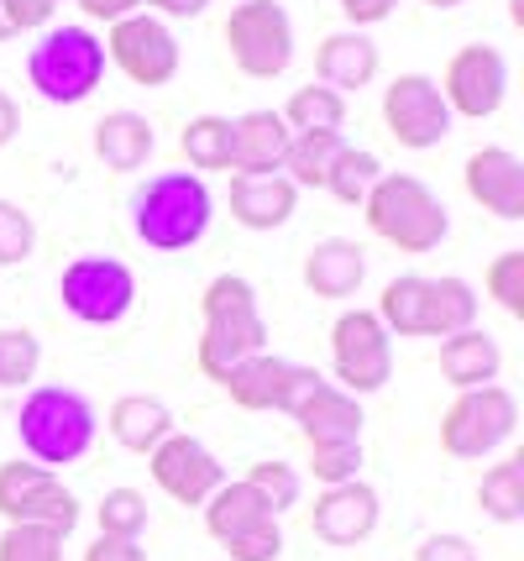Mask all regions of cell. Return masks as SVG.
<instances>
[{
	"mask_svg": "<svg viewBox=\"0 0 524 561\" xmlns=\"http://www.w3.org/2000/svg\"><path fill=\"white\" fill-rule=\"evenodd\" d=\"M477 325V289L467 278H430V289H424V336H456V331H467Z\"/></svg>",
	"mask_w": 524,
	"mask_h": 561,
	"instance_id": "obj_27",
	"label": "cell"
},
{
	"mask_svg": "<svg viewBox=\"0 0 524 561\" xmlns=\"http://www.w3.org/2000/svg\"><path fill=\"white\" fill-rule=\"evenodd\" d=\"M225 48L247 79H278L294 64V22L278 0H242L225 16Z\"/></svg>",
	"mask_w": 524,
	"mask_h": 561,
	"instance_id": "obj_8",
	"label": "cell"
},
{
	"mask_svg": "<svg viewBox=\"0 0 524 561\" xmlns=\"http://www.w3.org/2000/svg\"><path fill=\"white\" fill-rule=\"evenodd\" d=\"M178 147H184L189 169H205V173L231 169V122L225 116H195L178 131Z\"/></svg>",
	"mask_w": 524,
	"mask_h": 561,
	"instance_id": "obj_32",
	"label": "cell"
},
{
	"mask_svg": "<svg viewBox=\"0 0 524 561\" xmlns=\"http://www.w3.org/2000/svg\"><path fill=\"white\" fill-rule=\"evenodd\" d=\"M362 216H368L377 242L399 247V252H435L451 231L446 205L415 173H383L362 199Z\"/></svg>",
	"mask_w": 524,
	"mask_h": 561,
	"instance_id": "obj_3",
	"label": "cell"
},
{
	"mask_svg": "<svg viewBox=\"0 0 524 561\" xmlns=\"http://www.w3.org/2000/svg\"><path fill=\"white\" fill-rule=\"evenodd\" d=\"M152 147H158V131L137 111H110V116L95 122V158H101L105 169H116V173L142 169L152 158Z\"/></svg>",
	"mask_w": 524,
	"mask_h": 561,
	"instance_id": "obj_25",
	"label": "cell"
},
{
	"mask_svg": "<svg viewBox=\"0 0 524 561\" xmlns=\"http://www.w3.org/2000/svg\"><path fill=\"white\" fill-rule=\"evenodd\" d=\"M278 557H283V530H278V519H268V525H257V530H247L242 540L225 546V561H278Z\"/></svg>",
	"mask_w": 524,
	"mask_h": 561,
	"instance_id": "obj_41",
	"label": "cell"
},
{
	"mask_svg": "<svg viewBox=\"0 0 524 561\" xmlns=\"http://www.w3.org/2000/svg\"><path fill=\"white\" fill-rule=\"evenodd\" d=\"M278 116L289 131H341L347 126V95H336L325 84H300Z\"/></svg>",
	"mask_w": 524,
	"mask_h": 561,
	"instance_id": "obj_30",
	"label": "cell"
},
{
	"mask_svg": "<svg viewBox=\"0 0 524 561\" xmlns=\"http://www.w3.org/2000/svg\"><path fill=\"white\" fill-rule=\"evenodd\" d=\"M415 561H477V551L467 536H430V540H420Z\"/></svg>",
	"mask_w": 524,
	"mask_h": 561,
	"instance_id": "obj_43",
	"label": "cell"
},
{
	"mask_svg": "<svg viewBox=\"0 0 524 561\" xmlns=\"http://www.w3.org/2000/svg\"><path fill=\"white\" fill-rule=\"evenodd\" d=\"M482 289L493 294L509 316H524V252H499L482 273Z\"/></svg>",
	"mask_w": 524,
	"mask_h": 561,
	"instance_id": "obj_38",
	"label": "cell"
},
{
	"mask_svg": "<svg viewBox=\"0 0 524 561\" xmlns=\"http://www.w3.org/2000/svg\"><path fill=\"white\" fill-rule=\"evenodd\" d=\"M451 116L441 90H435V79L430 73H399L388 90H383V126H388V137L409 152H424V147L446 142L451 131Z\"/></svg>",
	"mask_w": 524,
	"mask_h": 561,
	"instance_id": "obj_14",
	"label": "cell"
},
{
	"mask_svg": "<svg viewBox=\"0 0 524 561\" xmlns=\"http://www.w3.org/2000/svg\"><path fill=\"white\" fill-rule=\"evenodd\" d=\"M377 179H383V163H377L373 152H362V147H341V152L330 158L325 190L341 199V205H362V199H368V190H373Z\"/></svg>",
	"mask_w": 524,
	"mask_h": 561,
	"instance_id": "obj_33",
	"label": "cell"
},
{
	"mask_svg": "<svg viewBox=\"0 0 524 561\" xmlns=\"http://www.w3.org/2000/svg\"><path fill=\"white\" fill-rule=\"evenodd\" d=\"M477 504L499 525H520L524 519V457H509V462L488 467L482 483H477Z\"/></svg>",
	"mask_w": 524,
	"mask_h": 561,
	"instance_id": "obj_31",
	"label": "cell"
},
{
	"mask_svg": "<svg viewBox=\"0 0 524 561\" xmlns=\"http://www.w3.org/2000/svg\"><path fill=\"white\" fill-rule=\"evenodd\" d=\"M315 383H321L315 367H300V363H289V357H273V352H257V357H247V363H236L225 373L221 389L231 393L236 410H252V415H263V410L294 415L300 399Z\"/></svg>",
	"mask_w": 524,
	"mask_h": 561,
	"instance_id": "obj_12",
	"label": "cell"
},
{
	"mask_svg": "<svg viewBox=\"0 0 524 561\" xmlns=\"http://www.w3.org/2000/svg\"><path fill=\"white\" fill-rule=\"evenodd\" d=\"M315 73H321L325 90L351 95V90H362V84L377 79V43L368 32H330L315 48Z\"/></svg>",
	"mask_w": 524,
	"mask_h": 561,
	"instance_id": "obj_20",
	"label": "cell"
},
{
	"mask_svg": "<svg viewBox=\"0 0 524 561\" xmlns=\"http://www.w3.org/2000/svg\"><path fill=\"white\" fill-rule=\"evenodd\" d=\"M152 16H200L210 0H142Z\"/></svg>",
	"mask_w": 524,
	"mask_h": 561,
	"instance_id": "obj_47",
	"label": "cell"
},
{
	"mask_svg": "<svg viewBox=\"0 0 524 561\" xmlns=\"http://www.w3.org/2000/svg\"><path fill=\"white\" fill-rule=\"evenodd\" d=\"M84 561H142V546L126 536H101L90 551H84Z\"/></svg>",
	"mask_w": 524,
	"mask_h": 561,
	"instance_id": "obj_45",
	"label": "cell"
},
{
	"mask_svg": "<svg viewBox=\"0 0 524 561\" xmlns=\"http://www.w3.org/2000/svg\"><path fill=\"white\" fill-rule=\"evenodd\" d=\"M0 514H5V525H43V530H58L69 540L79 525V499L48 467L5 462L0 467Z\"/></svg>",
	"mask_w": 524,
	"mask_h": 561,
	"instance_id": "obj_10",
	"label": "cell"
},
{
	"mask_svg": "<svg viewBox=\"0 0 524 561\" xmlns=\"http://www.w3.org/2000/svg\"><path fill=\"white\" fill-rule=\"evenodd\" d=\"M148 467H152V483L168 493L174 504H189V510H200L205 499L225 483V467L216 462V451L195 436H178V431L152 446Z\"/></svg>",
	"mask_w": 524,
	"mask_h": 561,
	"instance_id": "obj_15",
	"label": "cell"
},
{
	"mask_svg": "<svg viewBox=\"0 0 524 561\" xmlns=\"http://www.w3.org/2000/svg\"><path fill=\"white\" fill-rule=\"evenodd\" d=\"M105 431L116 436V446L148 457L163 436H174V415H168V404L152 399V393H121V399L110 404V415H105Z\"/></svg>",
	"mask_w": 524,
	"mask_h": 561,
	"instance_id": "obj_24",
	"label": "cell"
},
{
	"mask_svg": "<svg viewBox=\"0 0 524 561\" xmlns=\"http://www.w3.org/2000/svg\"><path fill=\"white\" fill-rule=\"evenodd\" d=\"M16 126H22V116H16V100H11L5 90H0V147H5L11 137H16Z\"/></svg>",
	"mask_w": 524,
	"mask_h": 561,
	"instance_id": "obj_48",
	"label": "cell"
},
{
	"mask_svg": "<svg viewBox=\"0 0 524 561\" xmlns=\"http://www.w3.org/2000/svg\"><path fill=\"white\" fill-rule=\"evenodd\" d=\"M300 190L283 173H236L231 179V220L247 231H273L294 216Z\"/></svg>",
	"mask_w": 524,
	"mask_h": 561,
	"instance_id": "obj_19",
	"label": "cell"
},
{
	"mask_svg": "<svg viewBox=\"0 0 524 561\" xmlns=\"http://www.w3.org/2000/svg\"><path fill=\"white\" fill-rule=\"evenodd\" d=\"M148 530V493L137 489H110L101 499V536H126L137 540Z\"/></svg>",
	"mask_w": 524,
	"mask_h": 561,
	"instance_id": "obj_37",
	"label": "cell"
},
{
	"mask_svg": "<svg viewBox=\"0 0 524 561\" xmlns=\"http://www.w3.org/2000/svg\"><path fill=\"white\" fill-rule=\"evenodd\" d=\"M200 510H205V530L221 540V546H231V540H242L247 530H257V525L278 519V514L268 510V504H263V499H257L242 478H225V483L205 499Z\"/></svg>",
	"mask_w": 524,
	"mask_h": 561,
	"instance_id": "obj_26",
	"label": "cell"
},
{
	"mask_svg": "<svg viewBox=\"0 0 524 561\" xmlns=\"http://www.w3.org/2000/svg\"><path fill=\"white\" fill-rule=\"evenodd\" d=\"M95 404L84 399V393L74 389H32L22 404V415H16V436H22L26 457L37 467H48V472H58V467L79 462L90 446H95Z\"/></svg>",
	"mask_w": 524,
	"mask_h": 561,
	"instance_id": "obj_4",
	"label": "cell"
},
{
	"mask_svg": "<svg viewBox=\"0 0 524 561\" xmlns=\"http://www.w3.org/2000/svg\"><path fill=\"white\" fill-rule=\"evenodd\" d=\"M330 373H336V389L362 399L377 393L394 378V336L383 331V320L373 310H347L330 325Z\"/></svg>",
	"mask_w": 524,
	"mask_h": 561,
	"instance_id": "obj_7",
	"label": "cell"
},
{
	"mask_svg": "<svg viewBox=\"0 0 524 561\" xmlns=\"http://www.w3.org/2000/svg\"><path fill=\"white\" fill-rule=\"evenodd\" d=\"M216 199L195 173H158L148 179L137 199H131V231L152 247V252H184L210 231Z\"/></svg>",
	"mask_w": 524,
	"mask_h": 561,
	"instance_id": "obj_2",
	"label": "cell"
},
{
	"mask_svg": "<svg viewBox=\"0 0 524 561\" xmlns=\"http://www.w3.org/2000/svg\"><path fill=\"white\" fill-rule=\"evenodd\" d=\"M394 5H399V0H341V16L362 32V26L388 22V16H394Z\"/></svg>",
	"mask_w": 524,
	"mask_h": 561,
	"instance_id": "obj_44",
	"label": "cell"
},
{
	"mask_svg": "<svg viewBox=\"0 0 524 561\" xmlns=\"http://www.w3.org/2000/svg\"><path fill=\"white\" fill-rule=\"evenodd\" d=\"M499 367H503L499 342H493L488 331H477V325H467V331H456V336L441 342V378H446L456 393L493 383Z\"/></svg>",
	"mask_w": 524,
	"mask_h": 561,
	"instance_id": "obj_23",
	"label": "cell"
},
{
	"mask_svg": "<svg viewBox=\"0 0 524 561\" xmlns=\"http://www.w3.org/2000/svg\"><path fill=\"white\" fill-rule=\"evenodd\" d=\"M101 73H105V48L90 26H48L26 53V79L48 105L90 100Z\"/></svg>",
	"mask_w": 524,
	"mask_h": 561,
	"instance_id": "obj_5",
	"label": "cell"
},
{
	"mask_svg": "<svg viewBox=\"0 0 524 561\" xmlns=\"http://www.w3.org/2000/svg\"><path fill=\"white\" fill-rule=\"evenodd\" d=\"M294 425H300L304 446H347V440H362V404L341 393L330 378H321L315 389L300 399L294 410Z\"/></svg>",
	"mask_w": 524,
	"mask_h": 561,
	"instance_id": "obj_18",
	"label": "cell"
},
{
	"mask_svg": "<svg viewBox=\"0 0 524 561\" xmlns=\"http://www.w3.org/2000/svg\"><path fill=\"white\" fill-rule=\"evenodd\" d=\"M43 367V342L32 331H0V389H26Z\"/></svg>",
	"mask_w": 524,
	"mask_h": 561,
	"instance_id": "obj_34",
	"label": "cell"
},
{
	"mask_svg": "<svg viewBox=\"0 0 524 561\" xmlns=\"http://www.w3.org/2000/svg\"><path fill=\"white\" fill-rule=\"evenodd\" d=\"M16 32H11V22H5V11H0V43H11Z\"/></svg>",
	"mask_w": 524,
	"mask_h": 561,
	"instance_id": "obj_49",
	"label": "cell"
},
{
	"mask_svg": "<svg viewBox=\"0 0 524 561\" xmlns=\"http://www.w3.org/2000/svg\"><path fill=\"white\" fill-rule=\"evenodd\" d=\"M289 126L278 111H247L231 122V169L236 173H278L289 152Z\"/></svg>",
	"mask_w": 524,
	"mask_h": 561,
	"instance_id": "obj_21",
	"label": "cell"
},
{
	"mask_svg": "<svg viewBox=\"0 0 524 561\" xmlns=\"http://www.w3.org/2000/svg\"><path fill=\"white\" fill-rule=\"evenodd\" d=\"M58 299L84 325H116L137 305V273L121 257H74L58 278Z\"/></svg>",
	"mask_w": 524,
	"mask_h": 561,
	"instance_id": "obj_9",
	"label": "cell"
},
{
	"mask_svg": "<svg viewBox=\"0 0 524 561\" xmlns=\"http://www.w3.org/2000/svg\"><path fill=\"white\" fill-rule=\"evenodd\" d=\"M310 525H315V536H321L325 546H357V540H368L377 530V489L362 483V478L325 489L321 499H315Z\"/></svg>",
	"mask_w": 524,
	"mask_h": 561,
	"instance_id": "obj_17",
	"label": "cell"
},
{
	"mask_svg": "<svg viewBox=\"0 0 524 561\" xmlns=\"http://www.w3.org/2000/svg\"><path fill=\"white\" fill-rule=\"evenodd\" d=\"M424 289H430L424 273L388 278V289L377 294V310H373L388 336H424Z\"/></svg>",
	"mask_w": 524,
	"mask_h": 561,
	"instance_id": "obj_29",
	"label": "cell"
},
{
	"mask_svg": "<svg viewBox=\"0 0 524 561\" xmlns=\"http://www.w3.org/2000/svg\"><path fill=\"white\" fill-rule=\"evenodd\" d=\"M101 48L110 53V64H116L131 84H142V90H163V84L178 73L174 32H168L163 16H152V11L121 16V22L110 26V37H105Z\"/></svg>",
	"mask_w": 524,
	"mask_h": 561,
	"instance_id": "obj_11",
	"label": "cell"
},
{
	"mask_svg": "<svg viewBox=\"0 0 524 561\" xmlns=\"http://www.w3.org/2000/svg\"><path fill=\"white\" fill-rule=\"evenodd\" d=\"M341 131H294L289 137V152H283V179L294 190H325V173H330V158L341 152Z\"/></svg>",
	"mask_w": 524,
	"mask_h": 561,
	"instance_id": "obj_28",
	"label": "cell"
},
{
	"mask_svg": "<svg viewBox=\"0 0 524 561\" xmlns=\"http://www.w3.org/2000/svg\"><path fill=\"white\" fill-rule=\"evenodd\" d=\"M58 5H63V0H0V11H5V22H11L16 37H22V32H37V26H48Z\"/></svg>",
	"mask_w": 524,
	"mask_h": 561,
	"instance_id": "obj_42",
	"label": "cell"
},
{
	"mask_svg": "<svg viewBox=\"0 0 524 561\" xmlns=\"http://www.w3.org/2000/svg\"><path fill=\"white\" fill-rule=\"evenodd\" d=\"M200 346H195V363L210 383H225V373L236 363H247L257 352H268V320L257 310V289H252L242 273H216L200 294Z\"/></svg>",
	"mask_w": 524,
	"mask_h": 561,
	"instance_id": "obj_1",
	"label": "cell"
},
{
	"mask_svg": "<svg viewBox=\"0 0 524 561\" xmlns=\"http://www.w3.org/2000/svg\"><path fill=\"white\" fill-rule=\"evenodd\" d=\"M0 561H63V536L43 525H5L0 530Z\"/></svg>",
	"mask_w": 524,
	"mask_h": 561,
	"instance_id": "obj_36",
	"label": "cell"
},
{
	"mask_svg": "<svg viewBox=\"0 0 524 561\" xmlns=\"http://www.w3.org/2000/svg\"><path fill=\"white\" fill-rule=\"evenodd\" d=\"M368 278V257L362 247L347 242V237H325L310 257H304V289L315 299H351Z\"/></svg>",
	"mask_w": 524,
	"mask_h": 561,
	"instance_id": "obj_22",
	"label": "cell"
},
{
	"mask_svg": "<svg viewBox=\"0 0 524 561\" xmlns=\"http://www.w3.org/2000/svg\"><path fill=\"white\" fill-rule=\"evenodd\" d=\"M520 425V399L503 383H482L451 399V410L441 415V446L456 462H477L488 451H499L503 440Z\"/></svg>",
	"mask_w": 524,
	"mask_h": 561,
	"instance_id": "obj_6",
	"label": "cell"
},
{
	"mask_svg": "<svg viewBox=\"0 0 524 561\" xmlns=\"http://www.w3.org/2000/svg\"><path fill=\"white\" fill-rule=\"evenodd\" d=\"M424 5H441V11H446V5H462V0H424Z\"/></svg>",
	"mask_w": 524,
	"mask_h": 561,
	"instance_id": "obj_50",
	"label": "cell"
},
{
	"mask_svg": "<svg viewBox=\"0 0 524 561\" xmlns=\"http://www.w3.org/2000/svg\"><path fill=\"white\" fill-rule=\"evenodd\" d=\"M32 247H37V226L26 216L22 205H11V199H0V268H16L32 257Z\"/></svg>",
	"mask_w": 524,
	"mask_h": 561,
	"instance_id": "obj_39",
	"label": "cell"
},
{
	"mask_svg": "<svg viewBox=\"0 0 524 561\" xmlns=\"http://www.w3.org/2000/svg\"><path fill=\"white\" fill-rule=\"evenodd\" d=\"M79 11H84L90 22L116 26L121 16H131V11H142V0H79Z\"/></svg>",
	"mask_w": 524,
	"mask_h": 561,
	"instance_id": "obj_46",
	"label": "cell"
},
{
	"mask_svg": "<svg viewBox=\"0 0 524 561\" xmlns=\"http://www.w3.org/2000/svg\"><path fill=\"white\" fill-rule=\"evenodd\" d=\"M441 100H446L451 116H467V122H488L509 95V64L493 43H467V48L451 53L446 73H441Z\"/></svg>",
	"mask_w": 524,
	"mask_h": 561,
	"instance_id": "obj_13",
	"label": "cell"
},
{
	"mask_svg": "<svg viewBox=\"0 0 524 561\" xmlns=\"http://www.w3.org/2000/svg\"><path fill=\"white\" fill-rule=\"evenodd\" d=\"M462 184L499 220H524V163L509 147H477L462 169Z\"/></svg>",
	"mask_w": 524,
	"mask_h": 561,
	"instance_id": "obj_16",
	"label": "cell"
},
{
	"mask_svg": "<svg viewBox=\"0 0 524 561\" xmlns=\"http://www.w3.org/2000/svg\"><path fill=\"white\" fill-rule=\"evenodd\" d=\"M242 483H247V489L257 493V499H263V504H268L273 514L294 510V504H300V489H304L300 472H294L289 462H252Z\"/></svg>",
	"mask_w": 524,
	"mask_h": 561,
	"instance_id": "obj_35",
	"label": "cell"
},
{
	"mask_svg": "<svg viewBox=\"0 0 524 561\" xmlns=\"http://www.w3.org/2000/svg\"><path fill=\"white\" fill-rule=\"evenodd\" d=\"M357 467H362V440H347V446H310V472L321 478L325 489L351 483Z\"/></svg>",
	"mask_w": 524,
	"mask_h": 561,
	"instance_id": "obj_40",
	"label": "cell"
}]
</instances>
